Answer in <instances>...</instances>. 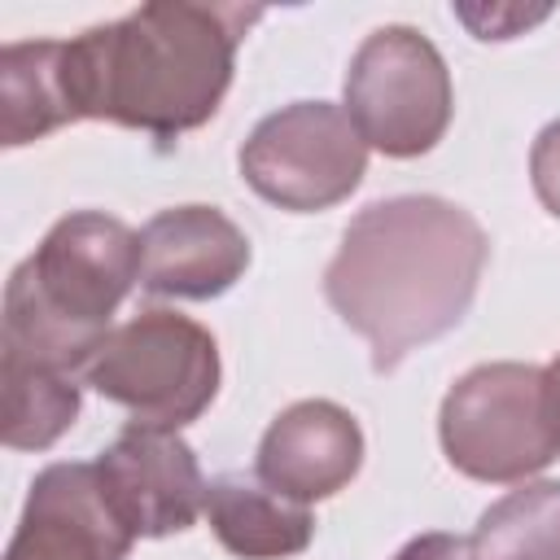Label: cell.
<instances>
[{"label": "cell", "mask_w": 560, "mask_h": 560, "mask_svg": "<svg viewBox=\"0 0 560 560\" xmlns=\"http://www.w3.org/2000/svg\"><path fill=\"white\" fill-rule=\"evenodd\" d=\"M481 223L442 197H389L359 210L324 271V298L394 372L416 346L451 332L486 267Z\"/></svg>", "instance_id": "6da1fadb"}, {"label": "cell", "mask_w": 560, "mask_h": 560, "mask_svg": "<svg viewBox=\"0 0 560 560\" xmlns=\"http://www.w3.org/2000/svg\"><path fill=\"white\" fill-rule=\"evenodd\" d=\"M262 18L245 4H140L66 44L74 118L179 136L214 118L236 44Z\"/></svg>", "instance_id": "7a4b0ae2"}, {"label": "cell", "mask_w": 560, "mask_h": 560, "mask_svg": "<svg viewBox=\"0 0 560 560\" xmlns=\"http://www.w3.org/2000/svg\"><path fill=\"white\" fill-rule=\"evenodd\" d=\"M136 280L140 236L127 223L101 210L66 214L9 276L4 354L79 376L114 332L109 315Z\"/></svg>", "instance_id": "3957f363"}, {"label": "cell", "mask_w": 560, "mask_h": 560, "mask_svg": "<svg viewBox=\"0 0 560 560\" xmlns=\"http://www.w3.org/2000/svg\"><path fill=\"white\" fill-rule=\"evenodd\" d=\"M83 376L140 424L179 429L219 394V346L188 315L144 311L105 337Z\"/></svg>", "instance_id": "277c9868"}, {"label": "cell", "mask_w": 560, "mask_h": 560, "mask_svg": "<svg viewBox=\"0 0 560 560\" xmlns=\"http://www.w3.org/2000/svg\"><path fill=\"white\" fill-rule=\"evenodd\" d=\"M442 451L472 481H521L560 455L547 376L529 363H481L442 402Z\"/></svg>", "instance_id": "5b68a950"}, {"label": "cell", "mask_w": 560, "mask_h": 560, "mask_svg": "<svg viewBox=\"0 0 560 560\" xmlns=\"http://www.w3.org/2000/svg\"><path fill=\"white\" fill-rule=\"evenodd\" d=\"M451 101L442 52L411 26H381L350 57L346 114L385 158L429 153L451 122Z\"/></svg>", "instance_id": "8992f818"}, {"label": "cell", "mask_w": 560, "mask_h": 560, "mask_svg": "<svg viewBox=\"0 0 560 560\" xmlns=\"http://www.w3.org/2000/svg\"><path fill=\"white\" fill-rule=\"evenodd\" d=\"M368 171V144L346 109L328 101H298L267 114L241 144L245 184L293 214L346 201Z\"/></svg>", "instance_id": "52a82bcc"}, {"label": "cell", "mask_w": 560, "mask_h": 560, "mask_svg": "<svg viewBox=\"0 0 560 560\" xmlns=\"http://www.w3.org/2000/svg\"><path fill=\"white\" fill-rule=\"evenodd\" d=\"M101 486L136 538L188 529L206 508V481L192 446L162 424L131 420L96 459Z\"/></svg>", "instance_id": "ba28073f"}, {"label": "cell", "mask_w": 560, "mask_h": 560, "mask_svg": "<svg viewBox=\"0 0 560 560\" xmlns=\"http://www.w3.org/2000/svg\"><path fill=\"white\" fill-rule=\"evenodd\" d=\"M131 542L96 464H48L31 481L4 560H122Z\"/></svg>", "instance_id": "9c48e42d"}, {"label": "cell", "mask_w": 560, "mask_h": 560, "mask_svg": "<svg viewBox=\"0 0 560 560\" xmlns=\"http://www.w3.org/2000/svg\"><path fill=\"white\" fill-rule=\"evenodd\" d=\"M249 267L245 232L214 206H175L140 232V289L153 298H219Z\"/></svg>", "instance_id": "30bf717a"}, {"label": "cell", "mask_w": 560, "mask_h": 560, "mask_svg": "<svg viewBox=\"0 0 560 560\" xmlns=\"http://www.w3.org/2000/svg\"><path fill=\"white\" fill-rule=\"evenodd\" d=\"M363 464V433L354 416L328 398L293 402L271 420L258 446V477L293 503L337 494Z\"/></svg>", "instance_id": "8fae6325"}, {"label": "cell", "mask_w": 560, "mask_h": 560, "mask_svg": "<svg viewBox=\"0 0 560 560\" xmlns=\"http://www.w3.org/2000/svg\"><path fill=\"white\" fill-rule=\"evenodd\" d=\"M206 521L214 538L241 560H284L311 547L315 521L306 503L271 490L262 477L228 472L206 490Z\"/></svg>", "instance_id": "7c38bea8"}, {"label": "cell", "mask_w": 560, "mask_h": 560, "mask_svg": "<svg viewBox=\"0 0 560 560\" xmlns=\"http://www.w3.org/2000/svg\"><path fill=\"white\" fill-rule=\"evenodd\" d=\"M74 118L70 83H66V44H4L0 52V144H31Z\"/></svg>", "instance_id": "4fadbf2b"}, {"label": "cell", "mask_w": 560, "mask_h": 560, "mask_svg": "<svg viewBox=\"0 0 560 560\" xmlns=\"http://www.w3.org/2000/svg\"><path fill=\"white\" fill-rule=\"evenodd\" d=\"M0 385H4L0 438L13 451L52 446L79 416V385L66 372L26 363L18 354H4L0 359Z\"/></svg>", "instance_id": "5bb4252c"}, {"label": "cell", "mask_w": 560, "mask_h": 560, "mask_svg": "<svg viewBox=\"0 0 560 560\" xmlns=\"http://www.w3.org/2000/svg\"><path fill=\"white\" fill-rule=\"evenodd\" d=\"M468 547L472 560H560V481H534L490 503Z\"/></svg>", "instance_id": "9a60e30c"}, {"label": "cell", "mask_w": 560, "mask_h": 560, "mask_svg": "<svg viewBox=\"0 0 560 560\" xmlns=\"http://www.w3.org/2000/svg\"><path fill=\"white\" fill-rule=\"evenodd\" d=\"M529 179H534L538 201L560 219V118L538 131L534 153H529Z\"/></svg>", "instance_id": "2e32d148"}, {"label": "cell", "mask_w": 560, "mask_h": 560, "mask_svg": "<svg viewBox=\"0 0 560 560\" xmlns=\"http://www.w3.org/2000/svg\"><path fill=\"white\" fill-rule=\"evenodd\" d=\"M477 39H512L521 26H534L547 18V9H472V4H459L455 9Z\"/></svg>", "instance_id": "e0dca14e"}, {"label": "cell", "mask_w": 560, "mask_h": 560, "mask_svg": "<svg viewBox=\"0 0 560 560\" xmlns=\"http://www.w3.org/2000/svg\"><path fill=\"white\" fill-rule=\"evenodd\" d=\"M394 560H472V547L468 538H455V534H420Z\"/></svg>", "instance_id": "ac0fdd59"}, {"label": "cell", "mask_w": 560, "mask_h": 560, "mask_svg": "<svg viewBox=\"0 0 560 560\" xmlns=\"http://www.w3.org/2000/svg\"><path fill=\"white\" fill-rule=\"evenodd\" d=\"M547 376V402H551V420H556V433H560V354L551 359V368H542Z\"/></svg>", "instance_id": "d6986e66"}]
</instances>
